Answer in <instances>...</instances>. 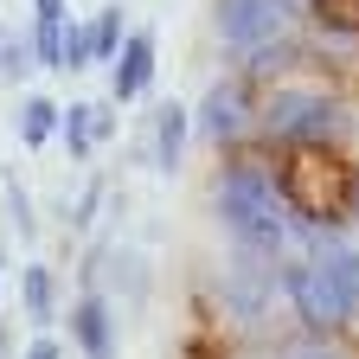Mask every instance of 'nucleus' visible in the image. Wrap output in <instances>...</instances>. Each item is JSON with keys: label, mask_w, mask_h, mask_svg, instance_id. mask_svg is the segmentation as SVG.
<instances>
[{"label": "nucleus", "mask_w": 359, "mask_h": 359, "mask_svg": "<svg viewBox=\"0 0 359 359\" xmlns=\"http://www.w3.org/2000/svg\"><path fill=\"white\" fill-rule=\"evenodd\" d=\"M218 212H224V224L238 231V244L257 250V257H276V250L289 244L283 199H276V187H269L257 167H231V173L218 180Z\"/></svg>", "instance_id": "1"}, {"label": "nucleus", "mask_w": 359, "mask_h": 359, "mask_svg": "<svg viewBox=\"0 0 359 359\" xmlns=\"http://www.w3.org/2000/svg\"><path fill=\"white\" fill-rule=\"evenodd\" d=\"M289 199L302 205V218H334L346 199H359V173L327 148H295V167H289Z\"/></svg>", "instance_id": "2"}, {"label": "nucleus", "mask_w": 359, "mask_h": 359, "mask_svg": "<svg viewBox=\"0 0 359 359\" xmlns=\"http://www.w3.org/2000/svg\"><path fill=\"white\" fill-rule=\"evenodd\" d=\"M218 32L231 52H244L250 65H269L283 52V32H289V13L276 0H218Z\"/></svg>", "instance_id": "3"}, {"label": "nucleus", "mask_w": 359, "mask_h": 359, "mask_svg": "<svg viewBox=\"0 0 359 359\" xmlns=\"http://www.w3.org/2000/svg\"><path fill=\"white\" fill-rule=\"evenodd\" d=\"M269 135L289 148H314V142H334L340 135V109L321 97V90H283L269 103Z\"/></svg>", "instance_id": "4"}, {"label": "nucleus", "mask_w": 359, "mask_h": 359, "mask_svg": "<svg viewBox=\"0 0 359 359\" xmlns=\"http://www.w3.org/2000/svg\"><path fill=\"white\" fill-rule=\"evenodd\" d=\"M289 295H295V314H302L308 327H340V321H353V302L340 295V283L327 276L321 257H308V263L289 269Z\"/></svg>", "instance_id": "5"}, {"label": "nucleus", "mask_w": 359, "mask_h": 359, "mask_svg": "<svg viewBox=\"0 0 359 359\" xmlns=\"http://www.w3.org/2000/svg\"><path fill=\"white\" fill-rule=\"evenodd\" d=\"M244 122H250L244 83H212L205 103H199V128L212 135V142H231V135H244Z\"/></svg>", "instance_id": "6"}, {"label": "nucleus", "mask_w": 359, "mask_h": 359, "mask_svg": "<svg viewBox=\"0 0 359 359\" xmlns=\"http://www.w3.org/2000/svg\"><path fill=\"white\" fill-rule=\"evenodd\" d=\"M148 71H154V32L122 39V52H116V97H122V103H128V97H142Z\"/></svg>", "instance_id": "7"}, {"label": "nucleus", "mask_w": 359, "mask_h": 359, "mask_svg": "<svg viewBox=\"0 0 359 359\" xmlns=\"http://www.w3.org/2000/svg\"><path fill=\"white\" fill-rule=\"evenodd\" d=\"M231 308L244 321H263V308H269V276L257 269V250H244L238 269H231Z\"/></svg>", "instance_id": "8"}, {"label": "nucleus", "mask_w": 359, "mask_h": 359, "mask_svg": "<svg viewBox=\"0 0 359 359\" xmlns=\"http://www.w3.org/2000/svg\"><path fill=\"white\" fill-rule=\"evenodd\" d=\"M77 340H83L90 359H116V327H109L103 295H83V302H77Z\"/></svg>", "instance_id": "9"}, {"label": "nucleus", "mask_w": 359, "mask_h": 359, "mask_svg": "<svg viewBox=\"0 0 359 359\" xmlns=\"http://www.w3.org/2000/svg\"><path fill=\"white\" fill-rule=\"evenodd\" d=\"M314 257L327 263V276L340 283V295H346V302H353V314H359V250H346V244H334V238H327V244H314Z\"/></svg>", "instance_id": "10"}, {"label": "nucleus", "mask_w": 359, "mask_h": 359, "mask_svg": "<svg viewBox=\"0 0 359 359\" xmlns=\"http://www.w3.org/2000/svg\"><path fill=\"white\" fill-rule=\"evenodd\" d=\"M97 135H109V116H103V109L77 103V109L65 116V142H71V154H77V161H83L90 148H97Z\"/></svg>", "instance_id": "11"}, {"label": "nucleus", "mask_w": 359, "mask_h": 359, "mask_svg": "<svg viewBox=\"0 0 359 359\" xmlns=\"http://www.w3.org/2000/svg\"><path fill=\"white\" fill-rule=\"evenodd\" d=\"M83 45H90V65H103L122 52V7H103V20L83 26Z\"/></svg>", "instance_id": "12"}, {"label": "nucleus", "mask_w": 359, "mask_h": 359, "mask_svg": "<svg viewBox=\"0 0 359 359\" xmlns=\"http://www.w3.org/2000/svg\"><path fill=\"white\" fill-rule=\"evenodd\" d=\"M65 116L52 109V97H32L26 109H20V135H26V148H45V142H52V128H58Z\"/></svg>", "instance_id": "13"}, {"label": "nucleus", "mask_w": 359, "mask_h": 359, "mask_svg": "<svg viewBox=\"0 0 359 359\" xmlns=\"http://www.w3.org/2000/svg\"><path fill=\"white\" fill-rule=\"evenodd\" d=\"M180 148H187V116L167 103V109H161V148H154V161H161V167H180Z\"/></svg>", "instance_id": "14"}, {"label": "nucleus", "mask_w": 359, "mask_h": 359, "mask_svg": "<svg viewBox=\"0 0 359 359\" xmlns=\"http://www.w3.org/2000/svg\"><path fill=\"white\" fill-rule=\"evenodd\" d=\"M26 314H32V321H52V269H45V263L26 269Z\"/></svg>", "instance_id": "15"}, {"label": "nucleus", "mask_w": 359, "mask_h": 359, "mask_svg": "<svg viewBox=\"0 0 359 359\" xmlns=\"http://www.w3.org/2000/svg\"><path fill=\"white\" fill-rule=\"evenodd\" d=\"M302 7H314L327 26H340V32H359V0H302Z\"/></svg>", "instance_id": "16"}, {"label": "nucleus", "mask_w": 359, "mask_h": 359, "mask_svg": "<svg viewBox=\"0 0 359 359\" xmlns=\"http://www.w3.org/2000/svg\"><path fill=\"white\" fill-rule=\"evenodd\" d=\"M26 359H58V340H52V334H45V340H32V346H26Z\"/></svg>", "instance_id": "17"}, {"label": "nucleus", "mask_w": 359, "mask_h": 359, "mask_svg": "<svg viewBox=\"0 0 359 359\" xmlns=\"http://www.w3.org/2000/svg\"><path fill=\"white\" fill-rule=\"evenodd\" d=\"M39 7V20H65V0H32Z\"/></svg>", "instance_id": "18"}, {"label": "nucleus", "mask_w": 359, "mask_h": 359, "mask_svg": "<svg viewBox=\"0 0 359 359\" xmlns=\"http://www.w3.org/2000/svg\"><path fill=\"white\" fill-rule=\"evenodd\" d=\"M276 7H283V13H295V7H302V0H276Z\"/></svg>", "instance_id": "19"}, {"label": "nucleus", "mask_w": 359, "mask_h": 359, "mask_svg": "<svg viewBox=\"0 0 359 359\" xmlns=\"http://www.w3.org/2000/svg\"><path fill=\"white\" fill-rule=\"evenodd\" d=\"M295 359H334V353H295Z\"/></svg>", "instance_id": "20"}, {"label": "nucleus", "mask_w": 359, "mask_h": 359, "mask_svg": "<svg viewBox=\"0 0 359 359\" xmlns=\"http://www.w3.org/2000/svg\"><path fill=\"white\" fill-rule=\"evenodd\" d=\"M0 65H7V32H0Z\"/></svg>", "instance_id": "21"}, {"label": "nucleus", "mask_w": 359, "mask_h": 359, "mask_svg": "<svg viewBox=\"0 0 359 359\" xmlns=\"http://www.w3.org/2000/svg\"><path fill=\"white\" fill-rule=\"evenodd\" d=\"M0 269H7V263H0Z\"/></svg>", "instance_id": "22"}]
</instances>
